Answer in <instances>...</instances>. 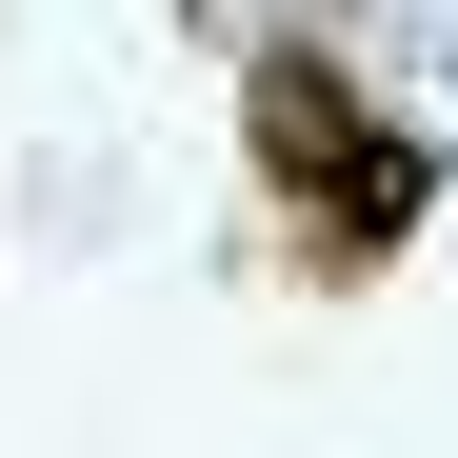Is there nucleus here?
Listing matches in <instances>:
<instances>
[{
	"label": "nucleus",
	"instance_id": "1",
	"mask_svg": "<svg viewBox=\"0 0 458 458\" xmlns=\"http://www.w3.org/2000/svg\"><path fill=\"white\" fill-rule=\"evenodd\" d=\"M359 140H378V100L339 81V60H319V40H279V60H259V81H240V160H259L279 199H319V180L359 160Z\"/></svg>",
	"mask_w": 458,
	"mask_h": 458
},
{
	"label": "nucleus",
	"instance_id": "2",
	"mask_svg": "<svg viewBox=\"0 0 458 458\" xmlns=\"http://www.w3.org/2000/svg\"><path fill=\"white\" fill-rule=\"evenodd\" d=\"M419 219H438V140H399V120H378L359 160H339L319 199H299V240H319V279H359V259H399Z\"/></svg>",
	"mask_w": 458,
	"mask_h": 458
}]
</instances>
